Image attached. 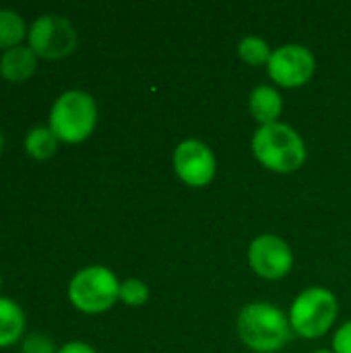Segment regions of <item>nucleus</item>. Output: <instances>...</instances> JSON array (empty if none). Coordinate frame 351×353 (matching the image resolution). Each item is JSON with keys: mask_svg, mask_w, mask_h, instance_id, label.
<instances>
[{"mask_svg": "<svg viewBox=\"0 0 351 353\" xmlns=\"http://www.w3.org/2000/svg\"><path fill=\"white\" fill-rule=\"evenodd\" d=\"M238 335L250 350L275 353L292 337V325L285 314L265 302H254L242 308L238 316Z\"/></svg>", "mask_w": 351, "mask_h": 353, "instance_id": "f257e3e1", "label": "nucleus"}, {"mask_svg": "<svg viewBox=\"0 0 351 353\" xmlns=\"http://www.w3.org/2000/svg\"><path fill=\"white\" fill-rule=\"evenodd\" d=\"M252 153L271 172L290 174L302 168L306 147L302 137L288 124L275 122L261 126L252 137Z\"/></svg>", "mask_w": 351, "mask_h": 353, "instance_id": "f03ea898", "label": "nucleus"}, {"mask_svg": "<svg viewBox=\"0 0 351 353\" xmlns=\"http://www.w3.org/2000/svg\"><path fill=\"white\" fill-rule=\"evenodd\" d=\"M97 124L95 99L81 89H68L50 110V128L64 143L85 141Z\"/></svg>", "mask_w": 351, "mask_h": 353, "instance_id": "7ed1b4c3", "label": "nucleus"}, {"mask_svg": "<svg viewBox=\"0 0 351 353\" xmlns=\"http://www.w3.org/2000/svg\"><path fill=\"white\" fill-rule=\"evenodd\" d=\"M68 298L81 312L97 314L120 300V283L108 267L91 265L74 273L68 283Z\"/></svg>", "mask_w": 351, "mask_h": 353, "instance_id": "20e7f679", "label": "nucleus"}, {"mask_svg": "<svg viewBox=\"0 0 351 353\" xmlns=\"http://www.w3.org/2000/svg\"><path fill=\"white\" fill-rule=\"evenodd\" d=\"M337 319V300L325 288H310L302 292L290 310V325L304 339L323 337Z\"/></svg>", "mask_w": 351, "mask_h": 353, "instance_id": "39448f33", "label": "nucleus"}, {"mask_svg": "<svg viewBox=\"0 0 351 353\" xmlns=\"http://www.w3.org/2000/svg\"><path fill=\"white\" fill-rule=\"evenodd\" d=\"M29 48L41 58H62L77 48V31L72 23L54 12L37 17L27 31Z\"/></svg>", "mask_w": 351, "mask_h": 353, "instance_id": "423d86ee", "label": "nucleus"}, {"mask_svg": "<svg viewBox=\"0 0 351 353\" xmlns=\"http://www.w3.org/2000/svg\"><path fill=\"white\" fill-rule=\"evenodd\" d=\"M314 68H317V60L312 52L298 43H290V46H281L273 50L269 64H267L269 77L277 85L288 87V89L306 85L312 79Z\"/></svg>", "mask_w": 351, "mask_h": 353, "instance_id": "0eeeda50", "label": "nucleus"}, {"mask_svg": "<svg viewBox=\"0 0 351 353\" xmlns=\"http://www.w3.org/2000/svg\"><path fill=\"white\" fill-rule=\"evenodd\" d=\"M174 170L178 178L188 186H207L217 172V159L213 151L201 141H184L176 147Z\"/></svg>", "mask_w": 351, "mask_h": 353, "instance_id": "6e6552de", "label": "nucleus"}, {"mask_svg": "<svg viewBox=\"0 0 351 353\" xmlns=\"http://www.w3.org/2000/svg\"><path fill=\"white\" fill-rule=\"evenodd\" d=\"M248 261L257 275L265 279H281L292 271L294 256L285 240L273 234L259 236L248 248Z\"/></svg>", "mask_w": 351, "mask_h": 353, "instance_id": "1a4fd4ad", "label": "nucleus"}, {"mask_svg": "<svg viewBox=\"0 0 351 353\" xmlns=\"http://www.w3.org/2000/svg\"><path fill=\"white\" fill-rule=\"evenodd\" d=\"M35 52L29 46H14L2 52L0 56V74L10 83H21L29 79L35 70Z\"/></svg>", "mask_w": 351, "mask_h": 353, "instance_id": "9d476101", "label": "nucleus"}, {"mask_svg": "<svg viewBox=\"0 0 351 353\" xmlns=\"http://www.w3.org/2000/svg\"><path fill=\"white\" fill-rule=\"evenodd\" d=\"M250 112L252 116L265 126V124H275L277 118L281 116L283 110V101L281 95L269 87V85H261L250 93Z\"/></svg>", "mask_w": 351, "mask_h": 353, "instance_id": "9b49d317", "label": "nucleus"}, {"mask_svg": "<svg viewBox=\"0 0 351 353\" xmlns=\"http://www.w3.org/2000/svg\"><path fill=\"white\" fill-rule=\"evenodd\" d=\"M25 331V314L21 306L0 296V347H8L21 339Z\"/></svg>", "mask_w": 351, "mask_h": 353, "instance_id": "f8f14e48", "label": "nucleus"}, {"mask_svg": "<svg viewBox=\"0 0 351 353\" xmlns=\"http://www.w3.org/2000/svg\"><path fill=\"white\" fill-rule=\"evenodd\" d=\"M58 137L50 126H33L25 137V151L35 159H48L56 153Z\"/></svg>", "mask_w": 351, "mask_h": 353, "instance_id": "ddd939ff", "label": "nucleus"}, {"mask_svg": "<svg viewBox=\"0 0 351 353\" xmlns=\"http://www.w3.org/2000/svg\"><path fill=\"white\" fill-rule=\"evenodd\" d=\"M27 35V27L23 17L12 8H0V48L8 50L19 46V41Z\"/></svg>", "mask_w": 351, "mask_h": 353, "instance_id": "4468645a", "label": "nucleus"}, {"mask_svg": "<svg viewBox=\"0 0 351 353\" xmlns=\"http://www.w3.org/2000/svg\"><path fill=\"white\" fill-rule=\"evenodd\" d=\"M238 54L240 58L250 64V66H261V64H269V58H271V48L269 43L263 39V37H257V35H248L240 41L238 46Z\"/></svg>", "mask_w": 351, "mask_h": 353, "instance_id": "2eb2a0df", "label": "nucleus"}, {"mask_svg": "<svg viewBox=\"0 0 351 353\" xmlns=\"http://www.w3.org/2000/svg\"><path fill=\"white\" fill-rule=\"evenodd\" d=\"M149 298V288L141 279H126L120 283V300L128 306H141Z\"/></svg>", "mask_w": 351, "mask_h": 353, "instance_id": "dca6fc26", "label": "nucleus"}, {"mask_svg": "<svg viewBox=\"0 0 351 353\" xmlns=\"http://www.w3.org/2000/svg\"><path fill=\"white\" fill-rule=\"evenodd\" d=\"M23 353H58L50 337L43 335H29L23 343Z\"/></svg>", "mask_w": 351, "mask_h": 353, "instance_id": "f3484780", "label": "nucleus"}, {"mask_svg": "<svg viewBox=\"0 0 351 353\" xmlns=\"http://www.w3.org/2000/svg\"><path fill=\"white\" fill-rule=\"evenodd\" d=\"M333 353H351V321L345 323L333 337Z\"/></svg>", "mask_w": 351, "mask_h": 353, "instance_id": "a211bd4d", "label": "nucleus"}, {"mask_svg": "<svg viewBox=\"0 0 351 353\" xmlns=\"http://www.w3.org/2000/svg\"><path fill=\"white\" fill-rule=\"evenodd\" d=\"M58 353H97L91 345L83 343V341H70V343H64Z\"/></svg>", "mask_w": 351, "mask_h": 353, "instance_id": "6ab92c4d", "label": "nucleus"}, {"mask_svg": "<svg viewBox=\"0 0 351 353\" xmlns=\"http://www.w3.org/2000/svg\"><path fill=\"white\" fill-rule=\"evenodd\" d=\"M2 145H4V139H2V132H0V151H2Z\"/></svg>", "mask_w": 351, "mask_h": 353, "instance_id": "aec40b11", "label": "nucleus"}, {"mask_svg": "<svg viewBox=\"0 0 351 353\" xmlns=\"http://www.w3.org/2000/svg\"><path fill=\"white\" fill-rule=\"evenodd\" d=\"M314 353H333V352H325V350H323V352H314Z\"/></svg>", "mask_w": 351, "mask_h": 353, "instance_id": "412c9836", "label": "nucleus"}]
</instances>
